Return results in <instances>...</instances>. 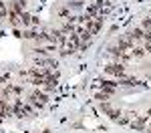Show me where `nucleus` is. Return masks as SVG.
<instances>
[{"label": "nucleus", "mask_w": 151, "mask_h": 133, "mask_svg": "<svg viewBox=\"0 0 151 133\" xmlns=\"http://www.w3.org/2000/svg\"><path fill=\"white\" fill-rule=\"evenodd\" d=\"M47 101H48V95H47V93H42V91H36V93L30 95V103H32L35 107H38V109L42 107Z\"/></svg>", "instance_id": "obj_2"}, {"label": "nucleus", "mask_w": 151, "mask_h": 133, "mask_svg": "<svg viewBox=\"0 0 151 133\" xmlns=\"http://www.w3.org/2000/svg\"><path fill=\"white\" fill-rule=\"evenodd\" d=\"M22 93V87H16V85H8L6 87V91H4V95H20Z\"/></svg>", "instance_id": "obj_3"}, {"label": "nucleus", "mask_w": 151, "mask_h": 133, "mask_svg": "<svg viewBox=\"0 0 151 133\" xmlns=\"http://www.w3.org/2000/svg\"><path fill=\"white\" fill-rule=\"evenodd\" d=\"M105 73L121 79V77L125 75V67H123V63H111V65H107V67H105Z\"/></svg>", "instance_id": "obj_1"}, {"label": "nucleus", "mask_w": 151, "mask_h": 133, "mask_svg": "<svg viewBox=\"0 0 151 133\" xmlns=\"http://www.w3.org/2000/svg\"><path fill=\"white\" fill-rule=\"evenodd\" d=\"M0 16H6V4L0 0Z\"/></svg>", "instance_id": "obj_4"}]
</instances>
